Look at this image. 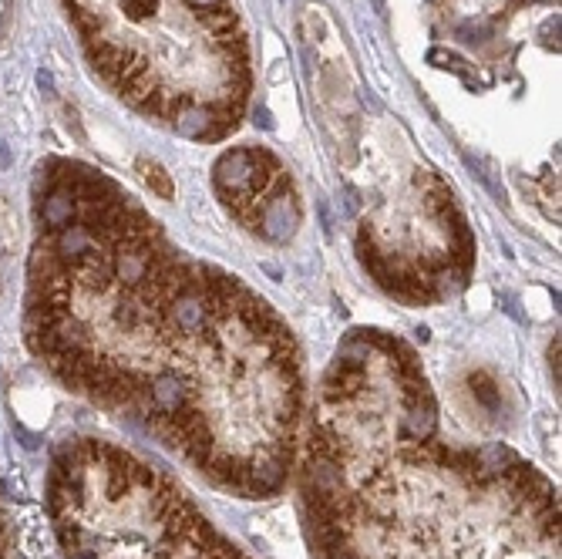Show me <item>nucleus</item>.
<instances>
[{
	"instance_id": "nucleus-9",
	"label": "nucleus",
	"mask_w": 562,
	"mask_h": 559,
	"mask_svg": "<svg viewBox=\"0 0 562 559\" xmlns=\"http://www.w3.org/2000/svg\"><path fill=\"white\" fill-rule=\"evenodd\" d=\"M138 172H142L145 186H149L155 196H162V199H172V196H175V182H172V176H169V172H165L155 159H138Z\"/></svg>"
},
{
	"instance_id": "nucleus-8",
	"label": "nucleus",
	"mask_w": 562,
	"mask_h": 559,
	"mask_svg": "<svg viewBox=\"0 0 562 559\" xmlns=\"http://www.w3.org/2000/svg\"><path fill=\"white\" fill-rule=\"evenodd\" d=\"M202 472H209V475H213V482H216V485H226V489H239V492H243V482H246V465L239 462V458H229V455L216 458V455H213V462H209Z\"/></svg>"
},
{
	"instance_id": "nucleus-7",
	"label": "nucleus",
	"mask_w": 562,
	"mask_h": 559,
	"mask_svg": "<svg viewBox=\"0 0 562 559\" xmlns=\"http://www.w3.org/2000/svg\"><path fill=\"white\" fill-rule=\"evenodd\" d=\"M367 388V371L364 368H344V364L334 361V368H330L327 381H324V394L330 401H347V398H357Z\"/></svg>"
},
{
	"instance_id": "nucleus-4",
	"label": "nucleus",
	"mask_w": 562,
	"mask_h": 559,
	"mask_svg": "<svg viewBox=\"0 0 562 559\" xmlns=\"http://www.w3.org/2000/svg\"><path fill=\"white\" fill-rule=\"evenodd\" d=\"M149 398H152L155 415H179V411H186V408L196 405V398H192V388L179 378V374H172V371L149 378Z\"/></svg>"
},
{
	"instance_id": "nucleus-11",
	"label": "nucleus",
	"mask_w": 562,
	"mask_h": 559,
	"mask_svg": "<svg viewBox=\"0 0 562 559\" xmlns=\"http://www.w3.org/2000/svg\"><path fill=\"white\" fill-rule=\"evenodd\" d=\"M468 384H472V394H475V401L478 405H485L492 415H499V408H502V394L499 388H495V381L488 378L485 371H475L472 378H468Z\"/></svg>"
},
{
	"instance_id": "nucleus-2",
	"label": "nucleus",
	"mask_w": 562,
	"mask_h": 559,
	"mask_svg": "<svg viewBox=\"0 0 562 559\" xmlns=\"http://www.w3.org/2000/svg\"><path fill=\"white\" fill-rule=\"evenodd\" d=\"M165 317L172 320V327L179 334L186 337H199V334H209L213 331V304L206 300V293L199 290H182L175 293V297L169 300V307H165Z\"/></svg>"
},
{
	"instance_id": "nucleus-6",
	"label": "nucleus",
	"mask_w": 562,
	"mask_h": 559,
	"mask_svg": "<svg viewBox=\"0 0 562 559\" xmlns=\"http://www.w3.org/2000/svg\"><path fill=\"white\" fill-rule=\"evenodd\" d=\"M283 482H287V458L270 455V458H260V462L246 465L243 492L250 499H266V496H273V492H280Z\"/></svg>"
},
{
	"instance_id": "nucleus-10",
	"label": "nucleus",
	"mask_w": 562,
	"mask_h": 559,
	"mask_svg": "<svg viewBox=\"0 0 562 559\" xmlns=\"http://www.w3.org/2000/svg\"><path fill=\"white\" fill-rule=\"evenodd\" d=\"M367 357H371V344L364 334H350L337 347V364H344V368H367Z\"/></svg>"
},
{
	"instance_id": "nucleus-13",
	"label": "nucleus",
	"mask_w": 562,
	"mask_h": 559,
	"mask_svg": "<svg viewBox=\"0 0 562 559\" xmlns=\"http://www.w3.org/2000/svg\"><path fill=\"white\" fill-rule=\"evenodd\" d=\"M186 4L192 7V11H209V7H219V4H226V0H186Z\"/></svg>"
},
{
	"instance_id": "nucleus-3",
	"label": "nucleus",
	"mask_w": 562,
	"mask_h": 559,
	"mask_svg": "<svg viewBox=\"0 0 562 559\" xmlns=\"http://www.w3.org/2000/svg\"><path fill=\"white\" fill-rule=\"evenodd\" d=\"M303 492L310 496H340L344 492V462L334 455H310L303 465Z\"/></svg>"
},
{
	"instance_id": "nucleus-5",
	"label": "nucleus",
	"mask_w": 562,
	"mask_h": 559,
	"mask_svg": "<svg viewBox=\"0 0 562 559\" xmlns=\"http://www.w3.org/2000/svg\"><path fill=\"white\" fill-rule=\"evenodd\" d=\"M401 432L414 445H425V442L435 438V432H438V405H435V398H431V391H421V394H414V398H408V411H404Z\"/></svg>"
},
{
	"instance_id": "nucleus-14",
	"label": "nucleus",
	"mask_w": 562,
	"mask_h": 559,
	"mask_svg": "<svg viewBox=\"0 0 562 559\" xmlns=\"http://www.w3.org/2000/svg\"><path fill=\"white\" fill-rule=\"evenodd\" d=\"M324 559H361V556H357V553H350L347 546H340V549H334V553H327Z\"/></svg>"
},
{
	"instance_id": "nucleus-12",
	"label": "nucleus",
	"mask_w": 562,
	"mask_h": 559,
	"mask_svg": "<svg viewBox=\"0 0 562 559\" xmlns=\"http://www.w3.org/2000/svg\"><path fill=\"white\" fill-rule=\"evenodd\" d=\"M122 11L128 21H149L155 11V0H122Z\"/></svg>"
},
{
	"instance_id": "nucleus-1",
	"label": "nucleus",
	"mask_w": 562,
	"mask_h": 559,
	"mask_svg": "<svg viewBox=\"0 0 562 559\" xmlns=\"http://www.w3.org/2000/svg\"><path fill=\"white\" fill-rule=\"evenodd\" d=\"M297 226H300V206H297V199H293L290 179L276 176L270 192L263 196L260 216H256L253 229L270 243H287L290 236L297 233Z\"/></svg>"
},
{
	"instance_id": "nucleus-15",
	"label": "nucleus",
	"mask_w": 562,
	"mask_h": 559,
	"mask_svg": "<svg viewBox=\"0 0 562 559\" xmlns=\"http://www.w3.org/2000/svg\"><path fill=\"white\" fill-rule=\"evenodd\" d=\"M0 539H4V522H0Z\"/></svg>"
}]
</instances>
